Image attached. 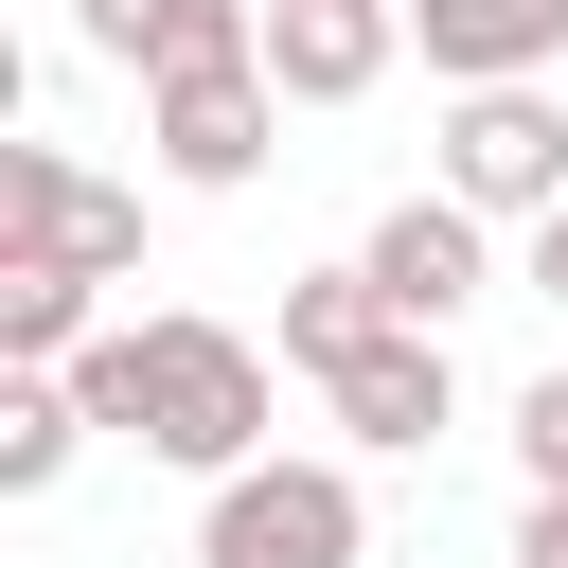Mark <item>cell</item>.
<instances>
[{"label":"cell","instance_id":"8","mask_svg":"<svg viewBox=\"0 0 568 568\" xmlns=\"http://www.w3.org/2000/svg\"><path fill=\"white\" fill-rule=\"evenodd\" d=\"M266 124H284V89H266V53H248V71H178V89H160V160H178L195 195H231V178H266Z\"/></svg>","mask_w":568,"mask_h":568},{"label":"cell","instance_id":"17","mask_svg":"<svg viewBox=\"0 0 568 568\" xmlns=\"http://www.w3.org/2000/svg\"><path fill=\"white\" fill-rule=\"evenodd\" d=\"M248 18H284V0H248Z\"/></svg>","mask_w":568,"mask_h":568},{"label":"cell","instance_id":"6","mask_svg":"<svg viewBox=\"0 0 568 568\" xmlns=\"http://www.w3.org/2000/svg\"><path fill=\"white\" fill-rule=\"evenodd\" d=\"M390 53H408V0H284L266 18V89L284 106H355Z\"/></svg>","mask_w":568,"mask_h":568},{"label":"cell","instance_id":"7","mask_svg":"<svg viewBox=\"0 0 568 568\" xmlns=\"http://www.w3.org/2000/svg\"><path fill=\"white\" fill-rule=\"evenodd\" d=\"M71 18H89V53L142 71V89H178V71H248V53H266L248 0H71Z\"/></svg>","mask_w":568,"mask_h":568},{"label":"cell","instance_id":"4","mask_svg":"<svg viewBox=\"0 0 568 568\" xmlns=\"http://www.w3.org/2000/svg\"><path fill=\"white\" fill-rule=\"evenodd\" d=\"M444 195L462 213H568V106L550 89H462L444 106Z\"/></svg>","mask_w":568,"mask_h":568},{"label":"cell","instance_id":"10","mask_svg":"<svg viewBox=\"0 0 568 568\" xmlns=\"http://www.w3.org/2000/svg\"><path fill=\"white\" fill-rule=\"evenodd\" d=\"M320 390H337L355 444H444V408H462V390H444V337H408V320H390L355 373H320Z\"/></svg>","mask_w":568,"mask_h":568},{"label":"cell","instance_id":"15","mask_svg":"<svg viewBox=\"0 0 568 568\" xmlns=\"http://www.w3.org/2000/svg\"><path fill=\"white\" fill-rule=\"evenodd\" d=\"M515 568H568V497H532V515H515Z\"/></svg>","mask_w":568,"mask_h":568},{"label":"cell","instance_id":"3","mask_svg":"<svg viewBox=\"0 0 568 568\" xmlns=\"http://www.w3.org/2000/svg\"><path fill=\"white\" fill-rule=\"evenodd\" d=\"M0 266H71V284H106V266H142V195H106V178L53 160V142H0Z\"/></svg>","mask_w":568,"mask_h":568},{"label":"cell","instance_id":"13","mask_svg":"<svg viewBox=\"0 0 568 568\" xmlns=\"http://www.w3.org/2000/svg\"><path fill=\"white\" fill-rule=\"evenodd\" d=\"M0 355H18V373H71V355H89V284H71V266H0Z\"/></svg>","mask_w":568,"mask_h":568},{"label":"cell","instance_id":"12","mask_svg":"<svg viewBox=\"0 0 568 568\" xmlns=\"http://www.w3.org/2000/svg\"><path fill=\"white\" fill-rule=\"evenodd\" d=\"M71 444H89L71 373H18V390H0V497H53V479H71Z\"/></svg>","mask_w":568,"mask_h":568},{"label":"cell","instance_id":"1","mask_svg":"<svg viewBox=\"0 0 568 568\" xmlns=\"http://www.w3.org/2000/svg\"><path fill=\"white\" fill-rule=\"evenodd\" d=\"M71 408L124 426L142 462H195V479H248L266 462V355L231 320H124L71 355Z\"/></svg>","mask_w":568,"mask_h":568},{"label":"cell","instance_id":"14","mask_svg":"<svg viewBox=\"0 0 568 568\" xmlns=\"http://www.w3.org/2000/svg\"><path fill=\"white\" fill-rule=\"evenodd\" d=\"M515 462H532V497H568V373L515 390Z\"/></svg>","mask_w":568,"mask_h":568},{"label":"cell","instance_id":"11","mask_svg":"<svg viewBox=\"0 0 568 568\" xmlns=\"http://www.w3.org/2000/svg\"><path fill=\"white\" fill-rule=\"evenodd\" d=\"M390 337V302H373V266H320V284H284V355L302 373H355Z\"/></svg>","mask_w":568,"mask_h":568},{"label":"cell","instance_id":"2","mask_svg":"<svg viewBox=\"0 0 568 568\" xmlns=\"http://www.w3.org/2000/svg\"><path fill=\"white\" fill-rule=\"evenodd\" d=\"M355 550H373V515H355L337 462H248L195 515V568H355Z\"/></svg>","mask_w":568,"mask_h":568},{"label":"cell","instance_id":"16","mask_svg":"<svg viewBox=\"0 0 568 568\" xmlns=\"http://www.w3.org/2000/svg\"><path fill=\"white\" fill-rule=\"evenodd\" d=\"M532 284H550V302H568V213H532Z\"/></svg>","mask_w":568,"mask_h":568},{"label":"cell","instance_id":"9","mask_svg":"<svg viewBox=\"0 0 568 568\" xmlns=\"http://www.w3.org/2000/svg\"><path fill=\"white\" fill-rule=\"evenodd\" d=\"M408 36H426L444 89H532L568 53V0H408Z\"/></svg>","mask_w":568,"mask_h":568},{"label":"cell","instance_id":"5","mask_svg":"<svg viewBox=\"0 0 568 568\" xmlns=\"http://www.w3.org/2000/svg\"><path fill=\"white\" fill-rule=\"evenodd\" d=\"M355 266H373V302H390L408 337H444V320H462V302L497 284V266H479V213H462V195H408V213H373V248H355Z\"/></svg>","mask_w":568,"mask_h":568}]
</instances>
